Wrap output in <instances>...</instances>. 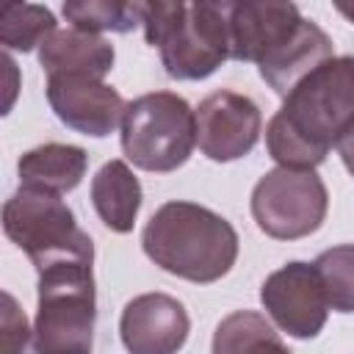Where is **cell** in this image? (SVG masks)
Masks as SVG:
<instances>
[{
	"mask_svg": "<svg viewBox=\"0 0 354 354\" xmlns=\"http://www.w3.org/2000/svg\"><path fill=\"white\" fill-rule=\"evenodd\" d=\"M3 354H36V340L11 293H3Z\"/></svg>",
	"mask_w": 354,
	"mask_h": 354,
	"instance_id": "obj_21",
	"label": "cell"
},
{
	"mask_svg": "<svg viewBox=\"0 0 354 354\" xmlns=\"http://www.w3.org/2000/svg\"><path fill=\"white\" fill-rule=\"evenodd\" d=\"M64 17L72 22V28L100 33H127L141 25V3H124V0H75L64 3Z\"/></svg>",
	"mask_w": 354,
	"mask_h": 354,
	"instance_id": "obj_19",
	"label": "cell"
},
{
	"mask_svg": "<svg viewBox=\"0 0 354 354\" xmlns=\"http://www.w3.org/2000/svg\"><path fill=\"white\" fill-rule=\"evenodd\" d=\"M91 263L88 257H69L39 268L36 354H91L97 318Z\"/></svg>",
	"mask_w": 354,
	"mask_h": 354,
	"instance_id": "obj_4",
	"label": "cell"
},
{
	"mask_svg": "<svg viewBox=\"0 0 354 354\" xmlns=\"http://www.w3.org/2000/svg\"><path fill=\"white\" fill-rule=\"evenodd\" d=\"M3 232L30 257L36 271L69 257L94 260V243L77 227L75 213L58 194L41 188L19 185V191L6 199Z\"/></svg>",
	"mask_w": 354,
	"mask_h": 354,
	"instance_id": "obj_6",
	"label": "cell"
},
{
	"mask_svg": "<svg viewBox=\"0 0 354 354\" xmlns=\"http://www.w3.org/2000/svg\"><path fill=\"white\" fill-rule=\"evenodd\" d=\"M188 313L169 293H141L122 310L119 335L130 354H177L188 340Z\"/></svg>",
	"mask_w": 354,
	"mask_h": 354,
	"instance_id": "obj_11",
	"label": "cell"
},
{
	"mask_svg": "<svg viewBox=\"0 0 354 354\" xmlns=\"http://www.w3.org/2000/svg\"><path fill=\"white\" fill-rule=\"evenodd\" d=\"M230 3H141L147 44L160 50L166 75L202 80L230 58Z\"/></svg>",
	"mask_w": 354,
	"mask_h": 354,
	"instance_id": "obj_3",
	"label": "cell"
},
{
	"mask_svg": "<svg viewBox=\"0 0 354 354\" xmlns=\"http://www.w3.org/2000/svg\"><path fill=\"white\" fill-rule=\"evenodd\" d=\"M354 130V55L315 66L266 127L268 155L285 169H315Z\"/></svg>",
	"mask_w": 354,
	"mask_h": 354,
	"instance_id": "obj_1",
	"label": "cell"
},
{
	"mask_svg": "<svg viewBox=\"0 0 354 354\" xmlns=\"http://www.w3.org/2000/svg\"><path fill=\"white\" fill-rule=\"evenodd\" d=\"M329 210L324 180L313 169H271L252 191V216L257 227L277 241L313 235Z\"/></svg>",
	"mask_w": 354,
	"mask_h": 354,
	"instance_id": "obj_7",
	"label": "cell"
},
{
	"mask_svg": "<svg viewBox=\"0 0 354 354\" xmlns=\"http://www.w3.org/2000/svg\"><path fill=\"white\" fill-rule=\"evenodd\" d=\"M113 47L100 36L80 28H58L39 47V64L50 75L83 72L105 77L113 69Z\"/></svg>",
	"mask_w": 354,
	"mask_h": 354,
	"instance_id": "obj_14",
	"label": "cell"
},
{
	"mask_svg": "<svg viewBox=\"0 0 354 354\" xmlns=\"http://www.w3.org/2000/svg\"><path fill=\"white\" fill-rule=\"evenodd\" d=\"M58 30L50 8L36 3H3L0 6V44L6 50H33Z\"/></svg>",
	"mask_w": 354,
	"mask_h": 354,
	"instance_id": "obj_18",
	"label": "cell"
},
{
	"mask_svg": "<svg viewBox=\"0 0 354 354\" xmlns=\"http://www.w3.org/2000/svg\"><path fill=\"white\" fill-rule=\"evenodd\" d=\"M326 301L337 313H354V243H340L315 257Z\"/></svg>",
	"mask_w": 354,
	"mask_h": 354,
	"instance_id": "obj_20",
	"label": "cell"
},
{
	"mask_svg": "<svg viewBox=\"0 0 354 354\" xmlns=\"http://www.w3.org/2000/svg\"><path fill=\"white\" fill-rule=\"evenodd\" d=\"M337 14H343L348 22H354V3H335Z\"/></svg>",
	"mask_w": 354,
	"mask_h": 354,
	"instance_id": "obj_23",
	"label": "cell"
},
{
	"mask_svg": "<svg viewBox=\"0 0 354 354\" xmlns=\"http://www.w3.org/2000/svg\"><path fill=\"white\" fill-rule=\"evenodd\" d=\"M91 202L108 230L130 232L141 207V183L124 160H108L91 180Z\"/></svg>",
	"mask_w": 354,
	"mask_h": 354,
	"instance_id": "obj_16",
	"label": "cell"
},
{
	"mask_svg": "<svg viewBox=\"0 0 354 354\" xmlns=\"http://www.w3.org/2000/svg\"><path fill=\"white\" fill-rule=\"evenodd\" d=\"M47 102L55 116L83 136H111L122 124L127 102L122 94L102 83V77L83 72H64L47 77Z\"/></svg>",
	"mask_w": 354,
	"mask_h": 354,
	"instance_id": "obj_10",
	"label": "cell"
},
{
	"mask_svg": "<svg viewBox=\"0 0 354 354\" xmlns=\"http://www.w3.org/2000/svg\"><path fill=\"white\" fill-rule=\"evenodd\" d=\"M147 257L163 271L188 282H216L238 260L235 227L196 202L160 205L141 232Z\"/></svg>",
	"mask_w": 354,
	"mask_h": 354,
	"instance_id": "obj_2",
	"label": "cell"
},
{
	"mask_svg": "<svg viewBox=\"0 0 354 354\" xmlns=\"http://www.w3.org/2000/svg\"><path fill=\"white\" fill-rule=\"evenodd\" d=\"M337 152H340V160H343V166L348 169V174L354 177V130L351 133H346L343 138H340V144H337Z\"/></svg>",
	"mask_w": 354,
	"mask_h": 354,
	"instance_id": "obj_22",
	"label": "cell"
},
{
	"mask_svg": "<svg viewBox=\"0 0 354 354\" xmlns=\"http://www.w3.org/2000/svg\"><path fill=\"white\" fill-rule=\"evenodd\" d=\"M213 354H290L274 326L252 310L230 313L213 332Z\"/></svg>",
	"mask_w": 354,
	"mask_h": 354,
	"instance_id": "obj_17",
	"label": "cell"
},
{
	"mask_svg": "<svg viewBox=\"0 0 354 354\" xmlns=\"http://www.w3.org/2000/svg\"><path fill=\"white\" fill-rule=\"evenodd\" d=\"M260 301L271 321L290 337H315L329 315V301L313 263H288L266 277Z\"/></svg>",
	"mask_w": 354,
	"mask_h": 354,
	"instance_id": "obj_8",
	"label": "cell"
},
{
	"mask_svg": "<svg viewBox=\"0 0 354 354\" xmlns=\"http://www.w3.org/2000/svg\"><path fill=\"white\" fill-rule=\"evenodd\" d=\"M260 108L246 94L221 88L205 97L196 108V144L216 163L249 155L260 138Z\"/></svg>",
	"mask_w": 354,
	"mask_h": 354,
	"instance_id": "obj_9",
	"label": "cell"
},
{
	"mask_svg": "<svg viewBox=\"0 0 354 354\" xmlns=\"http://www.w3.org/2000/svg\"><path fill=\"white\" fill-rule=\"evenodd\" d=\"M230 58L260 64L277 47H282L301 25V14L293 3H230Z\"/></svg>",
	"mask_w": 354,
	"mask_h": 354,
	"instance_id": "obj_12",
	"label": "cell"
},
{
	"mask_svg": "<svg viewBox=\"0 0 354 354\" xmlns=\"http://www.w3.org/2000/svg\"><path fill=\"white\" fill-rule=\"evenodd\" d=\"M196 144V111L174 91H152L127 102L122 149L144 171H174Z\"/></svg>",
	"mask_w": 354,
	"mask_h": 354,
	"instance_id": "obj_5",
	"label": "cell"
},
{
	"mask_svg": "<svg viewBox=\"0 0 354 354\" xmlns=\"http://www.w3.org/2000/svg\"><path fill=\"white\" fill-rule=\"evenodd\" d=\"M329 58H335L332 39L315 22L301 19V25L293 30V36L282 47H277L271 55H266L257 64V69H260V77L277 94L288 97L299 80H304L315 66H321Z\"/></svg>",
	"mask_w": 354,
	"mask_h": 354,
	"instance_id": "obj_13",
	"label": "cell"
},
{
	"mask_svg": "<svg viewBox=\"0 0 354 354\" xmlns=\"http://www.w3.org/2000/svg\"><path fill=\"white\" fill-rule=\"evenodd\" d=\"M88 166V155L83 147L75 144H41L28 149L19 163V183L28 188H41L50 194H66L72 188H77V183L83 180Z\"/></svg>",
	"mask_w": 354,
	"mask_h": 354,
	"instance_id": "obj_15",
	"label": "cell"
}]
</instances>
